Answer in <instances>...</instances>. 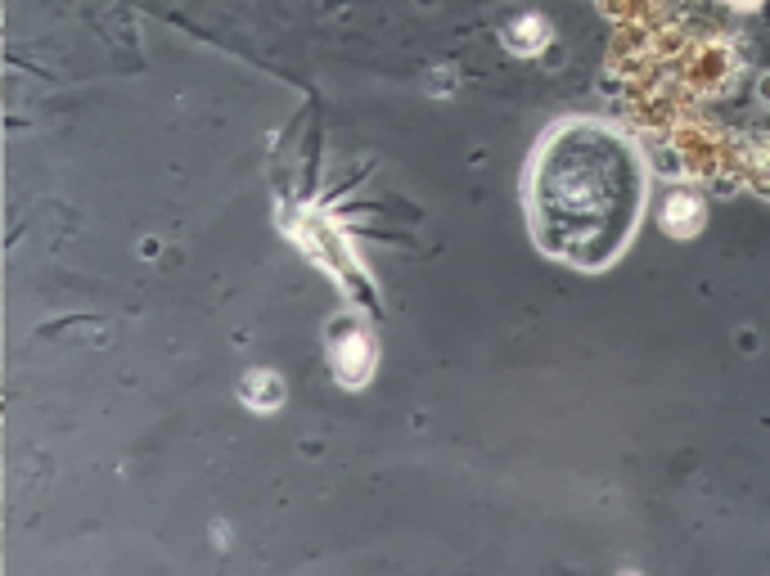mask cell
<instances>
[{
	"label": "cell",
	"mask_w": 770,
	"mask_h": 576,
	"mask_svg": "<svg viewBox=\"0 0 770 576\" xmlns=\"http://www.w3.org/2000/svg\"><path fill=\"white\" fill-rule=\"evenodd\" d=\"M703 225V203L694 194H676L667 203V230L671 234H694Z\"/></svg>",
	"instance_id": "obj_2"
},
{
	"label": "cell",
	"mask_w": 770,
	"mask_h": 576,
	"mask_svg": "<svg viewBox=\"0 0 770 576\" xmlns=\"http://www.w3.org/2000/svg\"><path fill=\"white\" fill-rule=\"evenodd\" d=\"M545 41H550V27H545V18H536V14L518 18V23L509 27V45H514L518 54H536V50H545Z\"/></svg>",
	"instance_id": "obj_3"
},
{
	"label": "cell",
	"mask_w": 770,
	"mask_h": 576,
	"mask_svg": "<svg viewBox=\"0 0 770 576\" xmlns=\"http://www.w3.org/2000/svg\"><path fill=\"white\" fill-rule=\"evenodd\" d=\"M644 207L640 153L613 126L572 117L541 140L527 171V216L550 257L581 270L617 261Z\"/></svg>",
	"instance_id": "obj_1"
}]
</instances>
